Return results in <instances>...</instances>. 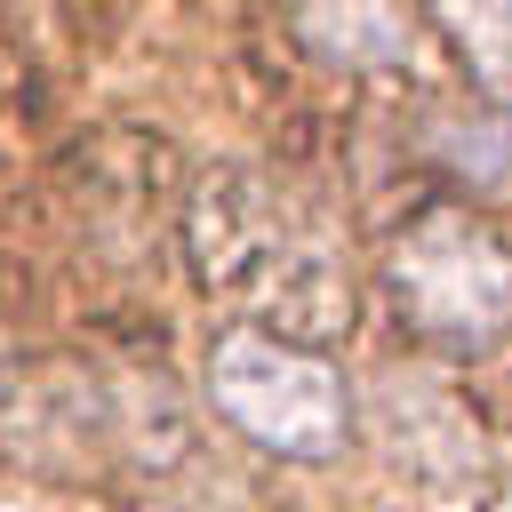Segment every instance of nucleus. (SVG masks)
I'll return each mask as SVG.
<instances>
[{
  "instance_id": "obj_1",
  "label": "nucleus",
  "mask_w": 512,
  "mask_h": 512,
  "mask_svg": "<svg viewBox=\"0 0 512 512\" xmlns=\"http://www.w3.org/2000/svg\"><path fill=\"white\" fill-rule=\"evenodd\" d=\"M184 256L192 280L240 312V328L264 336H336L352 320V280L336 232L272 176L256 168H208L184 208Z\"/></svg>"
},
{
  "instance_id": "obj_2",
  "label": "nucleus",
  "mask_w": 512,
  "mask_h": 512,
  "mask_svg": "<svg viewBox=\"0 0 512 512\" xmlns=\"http://www.w3.org/2000/svg\"><path fill=\"white\" fill-rule=\"evenodd\" d=\"M392 312L440 352H488L512 328V248L480 208L432 200L384 240Z\"/></svg>"
},
{
  "instance_id": "obj_3",
  "label": "nucleus",
  "mask_w": 512,
  "mask_h": 512,
  "mask_svg": "<svg viewBox=\"0 0 512 512\" xmlns=\"http://www.w3.org/2000/svg\"><path fill=\"white\" fill-rule=\"evenodd\" d=\"M208 408L280 464H328L352 440V384L320 344L224 328L208 344Z\"/></svg>"
},
{
  "instance_id": "obj_4",
  "label": "nucleus",
  "mask_w": 512,
  "mask_h": 512,
  "mask_svg": "<svg viewBox=\"0 0 512 512\" xmlns=\"http://www.w3.org/2000/svg\"><path fill=\"white\" fill-rule=\"evenodd\" d=\"M384 448L408 464V472H424V480H472L480 472V424L448 400V384H432V376H384Z\"/></svg>"
},
{
  "instance_id": "obj_5",
  "label": "nucleus",
  "mask_w": 512,
  "mask_h": 512,
  "mask_svg": "<svg viewBox=\"0 0 512 512\" xmlns=\"http://www.w3.org/2000/svg\"><path fill=\"white\" fill-rule=\"evenodd\" d=\"M296 32L352 72H376L408 48V8H296Z\"/></svg>"
},
{
  "instance_id": "obj_6",
  "label": "nucleus",
  "mask_w": 512,
  "mask_h": 512,
  "mask_svg": "<svg viewBox=\"0 0 512 512\" xmlns=\"http://www.w3.org/2000/svg\"><path fill=\"white\" fill-rule=\"evenodd\" d=\"M440 32L456 40V56L480 80V96L504 112L512 104V8H440Z\"/></svg>"
}]
</instances>
